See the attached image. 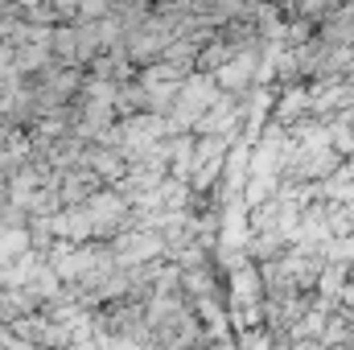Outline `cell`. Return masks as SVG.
I'll return each instance as SVG.
<instances>
[{
	"mask_svg": "<svg viewBox=\"0 0 354 350\" xmlns=\"http://www.w3.org/2000/svg\"><path fill=\"white\" fill-rule=\"evenodd\" d=\"M87 210H91V223H95V239H115L120 231L136 227L132 202H128V194H120L115 185H103V190L87 202Z\"/></svg>",
	"mask_w": 354,
	"mask_h": 350,
	"instance_id": "6da1fadb",
	"label": "cell"
},
{
	"mask_svg": "<svg viewBox=\"0 0 354 350\" xmlns=\"http://www.w3.org/2000/svg\"><path fill=\"white\" fill-rule=\"evenodd\" d=\"M111 252H115V264L120 268H140V264L165 260L169 256V243L153 227H128V231H120L111 239Z\"/></svg>",
	"mask_w": 354,
	"mask_h": 350,
	"instance_id": "7a4b0ae2",
	"label": "cell"
},
{
	"mask_svg": "<svg viewBox=\"0 0 354 350\" xmlns=\"http://www.w3.org/2000/svg\"><path fill=\"white\" fill-rule=\"evenodd\" d=\"M107 181L95 174L91 165H79V169H66L62 181H58V194H62V206H87L91 198L103 190Z\"/></svg>",
	"mask_w": 354,
	"mask_h": 350,
	"instance_id": "3957f363",
	"label": "cell"
},
{
	"mask_svg": "<svg viewBox=\"0 0 354 350\" xmlns=\"http://www.w3.org/2000/svg\"><path fill=\"white\" fill-rule=\"evenodd\" d=\"M54 235L66 243H91L95 239V223H91L87 206H62L54 214Z\"/></svg>",
	"mask_w": 354,
	"mask_h": 350,
	"instance_id": "277c9868",
	"label": "cell"
},
{
	"mask_svg": "<svg viewBox=\"0 0 354 350\" xmlns=\"http://www.w3.org/2000/svg\"><path fill=\"white\" fill-rule=\"evenodd\" d=\"M87 165L103 177L107 185H120V181L128 177V169H132V165H128V157H124V149H103V145H91Z\"/></svg>",
	"mask_w": 354,
	"mask_h": 350,
	"instance_id": "5b68a950",
	"label": "cell"
},
{
	"mask_svg": "<svg viewBox=\"0 0 354 350\" xmlns=\"http://www.w3.org/2000/svg\"><path fill=\"white\" fill-rule=\"evenodd\" d=\"M239 58V50L227 42V37H214V42H206L202 50H198V71L202 75H218L227 62H235Z\"/></svg>",
	"mask_w": 354,
	"mask_h": 350,
	"instance_id": "8992f818",
	"label": "cell"
},
{
	"mask_svg": "<svg viewBox=\"0 0 354 350\" xmlns=\"http://www.w3.org/2000/svg\"><path fill=\"white\" fill-rule=\"evenodd\" d=\"M17 12H21V21H25V25H46V29L66 25V21H62V12L54 8V0H17Z\"/></svg>",
	"mask_w": 354,
	"mask_h": 350,
	"instance_id": "52a82bcc",
	"label": "cell"
},
{
	"mask_svg": "<svg viewBox=\"0 0 354 350\" xmlns=\"http://www.w3.org/2000/svg\"><path fill=\"white\" fill-rule=\"evenodd\" d=\"M140 111H149V91H145V83L140 79L136 83H120L115 87V116L128 120V116H140Z\"/></svg>",
	"mask_w": 354,
	"mask_h": 350,
	"instance_id": "ba28073f",
	"label": "cell"
},
{
	"mask_svg": "<svg viewBox=\"0 0 354 350\" xmlns=\"http://www.w3.org/2000/svg\"><path fill=\"white\" fill-rule=\"evenodd\" d=\"M54 62L62 66H83L79 62V29L75 25H58L54 29ZM87 71V66H83Z\"/></svg>",
	"mask_w": 354,
	"mask_h": 350,
	"instance_id": "9c48e42d",
	"label": "cell"
},
{
	"mask_svg": "<svg viewBox=\"0 0 354 350\" xmlns=\"http://www.w3.org/2000/svg\"><path fill=\"white\" fill-rule=\"evenodd\" d=\"M25 83L29 79H25V71L17 62V46L0 42V91H17V87H25Z\"/></svg>",
	"mask_w": 354,
	"mask_h": 350,
	"instance_id": "30bf717a",
	"label": "cell"
},
{
	"mask_svg": "<svg viewBox=\"0 0 354 350\" xmlns=\"http://www.w3.org/2000/svg\"><path fill=\"white\" fill-rule=\"evenodd\" d=\"M25 252H33L29 227H21V231H0V272H4L8 264H17Z\"/></svg>",
	"mask_w": 354,
	"mask_h": 350,
	"instance_id": "8fae6325",
	"label": "cell"
},
{
	"mask_svg": "<svg viewBox=\"0 0 354 350\" xmlns=\"http://www.w3.org/2000/svg\"><path fill=\"white\" fill-rule=\"evenodd\" d=\"M103 17H111V0H83L75 25H79V21H103Z\"/></svg>",
	"mask_w": 354,
	"mask_h": 350,
	"instance_id": "7c38bea8",
	"label": "cell"
},
{
	"mask_svg": "<svg viewBox=\"0 0 354 350\" xmlns=\"http://www.w3.org/2000/svg\"><path fill=\"white\" fill-rule=\"evenodd\" d=\"M79 4H83V0H54V8L62 12V21H66V25H75V17H79Z\"/></svg>",
	"mask_w": 354,
	"mask_h": 350,
	"instance_id": "4fadbf2b",
	"label": "cell"
},
{
	"mask_svg": "<svg viewBox=\"0 0 354 350\" xmlns=\"http://www.w3.org/2000/svg\"><path fill=\"white\" fill-rule=\"evenodd\" d=\"M342 4H351V0H342Z\"/></svg>",
	"mask_w": 354,
	"mask_h": 350,
	"instance_id": "5bb4252c",
	"label": "cell"
},
{
	"mask_svg": "<svg viewBox=\"0 0 354 350\" xmlns=\"http://www.w3.org/2000/svg\"><path fill=\"white\" fill-rule=\"evenodd\" d=\"M0 288H4V280H0Z\"/></svg>",
	"mask_w": 354,
	"mask_h": 350,
	"instance_id": "9a60e30c",
	"label": "cell"
}]
</instances>
